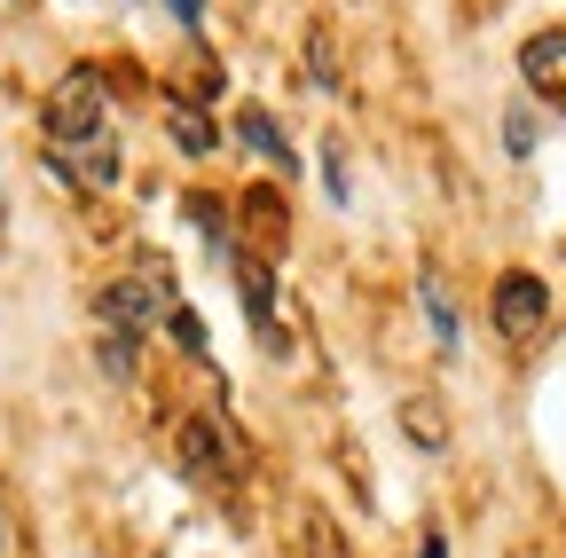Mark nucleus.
Returning <instances> with one entry per match:
<instances>
[{"mask_svg": "<svg viewBox=\"0 0 566 558\" xmlns=\"http://www.w3.org/2000/svg\"><path fill=\"white\" fill-rule=\"evenodd\" d=\"M48 166L71 189H95V197L118 181V134H111V103H103L95 72H71L48 95Z\"/></svg>", "mask_w": 566, "mask_h": 558, "instance_id": "f257e3e1", "label": "nucleus"}, {"mask_svg": "<svg viewBox=\"0 0 566 558\" xmlns=\"http://www.w3.org/2000/svg\"><path fill=\"white\" fill-rule=\"evenodd\" d=\"M95 315H103V338H142L150 323L174 315V275L158 260H142L134 275H118V284L95 299Z\"/></svg>", "mask_w": 566, "mask_h": 558, "instance_id": "f03ea898", "label": "nucleus"}, {"mask_svg": "<svg viewBox=\"0 0 566 558\" xmlns=\"http://www.w3.org/2000/svg\"><path fill=\"white\" fill-rule=\"evenodd\" d=\"M551 323V292H543V275H504V284H495V330L504 338H535Z\"/></svg>", "mask_w": 566, "mask_h": 558, "instance_id": "7ed1b4c3", "label": "nucleus"}, {"mask_svg": "<svg viewBox=\"0 0 566 558\" xmlns=\"http://www.w3.org/2000/svg\"><path fill=\"white\" fill-rule=\"evenodd\" d=\"M229 267H237V292H244L252 338L268 346V355H283V330H275V275H268V260H252V252H229Z\"/></svg>", "mask_w": 566, "mask_h": 558, "instance_id": "20e7f679", "label": "nucleus"}, {"mask_svg": "<svg viewBox=\"0 0 566 558\" xmlns=\"http://www.w3.org/2000/svg\"><path fill=\"white\" fill-rule=\"evenodd\" d=\"M237 134H244V150H252V158H268L275 173H300V150L283 143V126H275L260 103H244V110H237Z\"/></svg>", "mask_w": 566, "mask_h": 558, "instance_id": "39448f33", "label": "nucleus"}, {"mask_svg": "<svg viewBox=\"0 0 566 558\" xmlns=\"http://www.w3.org/2000/svg\"><path fill=\"white\" fill-rule=\"evenodd\" d=\"M520 72H527L535 95H566V32H535L520 48Z\"/></svg>", "mask_w": 566, "mask_h": 558, "instance_id": "423d86ee", "label": "nucleus"}, {"mask_svg": "<svg viewBox=\"0 0 566 558\" xmlns=\"http://www.w3.org/2000/svg\"><path fill=\"white\" fill-rule=\"evenodd\" d=\"M181 464L205 472V480H221V472L237 464V456H229V433L212 425V417H189V425H181Z\"/></svg>", "mask_w": 566, "mask_h": 558, "instance_id": "0eeeda50", "label": "nucleus"}, {"mask_svg": "<svg viewBox=\"0 0 566 558\" xmlns=\"http://www.w3.org/2000/svg\"><path fill=\"white\" fill-rule=\"evenodd\" d=\"M424 323H433V338L457 355V338H464V330H457V307H449V292L433 284V275H424Z\"/></svg>", "mask_w": 566, "mask_h": 558, "instance_id": "6e6552de", "label": "nucleus"}, {"mask_svg": "<svg viewBox=\"0 0 566 558\" xmlns=\"http://www.w3.org/2000/svg\"><path fill=\"white\" fill-rule=\"evenodd\" d=\"M174 143H181L189 158H205L212 143H221V134H212V118H205V110H189V103H181V110H174Z\"/></svg>", "mask_w": 566, "mask_h": 558, "instance_id": "1a4fd4ad", "label": "nucleus"}, {"mask_svg": "<svg viewBox=\"0 0 566 558\" xmlns=\"http://www.w3.org/2000/svg\"><path fill=\"white\" fill-rule=\"evenodd\" d=\"M535 143H543V134H535V110H504V150H512V158H527Z\"/></svg>", "mask_w": 566, "mask_h": 558, "instance_id": "9d476101", "label": "nucleus"}, {"mask_svg": "<svg viewBox=\"0 0 566 558\" xmlns=\"http://www.w3.org/2000/svg\"><path fill=\"white\" fill-rule=\"evenodd\" d=\"M166 330H174V338L189 346V355H205V323H197L189 307H174V315H166Z\"/></svg>", "mask_w": 566, "mask_h": 558, "instance_id": "9b49d317", "label": "nucleus"}, {"mask_svg": "<svg viewBox=\"0 0 566 558\" xmlns=\"http://www.w3.org/2000/svg\"><path fill=\"white\" fill-rule=\"evenodd\" d=\"M401 417H409V433H417V441H441V417H433V409H424V401H409Z\"/></svg>", "mask_w": 566, "mask_h": 558, "instance_id": "f8f14e48", "label": "nucleus"}, {"mask_svg": "<svg viewBox=\"0 0 566 558\" xmlns=\"http://www.w3.org/2000/svg\"><path fill=\"white\" fill-rule=\"evenodd\" d=\"M323 181H331V197L346 204V150H323Z\"/></svg>", "mask_w": 566, "mask_h": 558, "instance_id": "ddd939ff", "label": "nucleus"}, {"mask_svg": "<svg viewBox=\"0 0 566 558\" xmlns=\"http://www.w3.org/2000/svg\"><path fill=\"white\" fill-rule=\"evenodd\" d=\"M166 9H174V24H189V32L205 24V0H166Z\"/></svg>", "mask_w": 566, "mask_h": 558, "instance_id": "4468645a", "label": "nucleus"}, {"mask_svg": "<svg viewBox=\"0 0 566 558\" xmlns=\"http://www.w3.org/2000/svg\"><path fill=\"white\" fill-rule=\"evenodd\" d=\"M417 558H449V543H441V535H424V550H417Z\"/></svg>", "mask_w": 566, "mask_h": 558, "instance_id": "2eb2a0df", "label": "nucleus"}]
</instances>
